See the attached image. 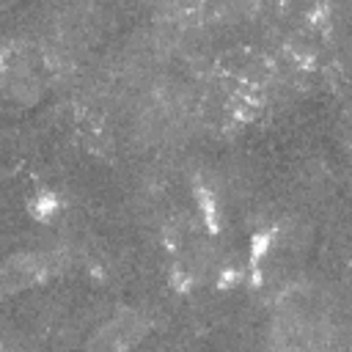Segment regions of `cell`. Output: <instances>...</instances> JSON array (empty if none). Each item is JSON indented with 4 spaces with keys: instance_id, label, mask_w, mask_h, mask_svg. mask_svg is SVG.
Instances as JSON below:
<instances>
[{
    "instance_id": "1",
    "label": "cell",
    "mask_w": 352,
    "mask_h": 352,
    "mask_svg": "<svg viewBox=\"0 0 352 352\" xmlns=\"http://www.w3.org/2000/svg\"><path fill=\"white\" fill-rule=\"evenodd\" d=\"M39 215H50V212H55V206H58V201H55V196H39Z\"/></svg>"
},
{
    "instance_id": "2",
    "label": "cell",
    "mask_w": 352,
    "mask_h": 352,
    "mask_svg": "<svg viewBox=\"0 0 352 352\" xmlns=\"http://www.w3.org/2000/svg\"><path fill=\"white\" fill-rule=\"evenodd\" d=\"M267 237H256V240H253V253H250V256H253V261H259V259H261V253H267Z\"/></svg>"
}]
</instances>
